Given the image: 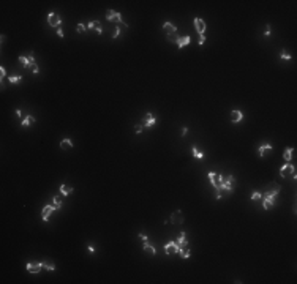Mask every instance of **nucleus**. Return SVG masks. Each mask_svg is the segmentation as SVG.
I'll return each instance as SVG.
<instances>
[{
	"label": "nucleus",
	"instance_id": "1",
	"mask_svg": "<svg viewBox=\"0 0 297 284\" xmlns=\"http://www.w3.org/2000/svg\"><path fill=\"white\" fill-rule=\"evenodd\" d=\"M280 175L285 177V179H288V177H292V179L295 180V166L291 164V163H286L285 166L280 167Z\"/></svg>",
	"mask_w": 297,
	"mask_h": 284
},
{
	"label": "nucleus",
	"instance_id": "2",
	"mask_svg": "<svg viewBox=\"0 0 297 284\" xmlns=\"http://www.w3.org/2000/svg\"><path fill=\"white\" fill-rule=\"evenodd\" d=\"M47 24H49L51 27L60 29V27H62V17H60L57 13L51 11V13H47Z\"/></svg>",
	"mask_w": 297,
	"mask_h": 284
},
{
	"label": "nucleus",
	"instance_id": "3",
	"mask_svg": "<svg viewBox=\"0 0 297 284\" xmlns=\"http://www.w3.org/2000/svg\"><path fill=\"white\" fill-rule=\"evenodd\" d=\"M207 177H209V180H210L212 186L221 191V185H223V177H221L220 174H217V172H209V174H207Z\"/></svg>",
	"mask_w": 297,
	"mask_h": 284
},
{
	"label": "nucleus",
	"instance_id": "4",
	"mask_svg": "<svg viewBox=\"0 0 297 284\" xmlns=\"http://www.w3.org/2000/svg\"><path fill=\"white\" fill-rule=\"evenodd\" d=\"M106 19H108V21H115V22H119V24H124L125 27H128V25L124 22V19H122L120 13H117V11H114V10H108V11H106Z\"/></svg>",
	"mask_w": 297,
	"mask_h": 284
},
{
	"label": "nucleus",
	"instance_id": "5",
	"mask_svg": "<svg viewBox=\"0 0 297 284\" xmlns=\"http://www.w3.org/2000/svg\"><path fill=\"white\" fill-rule=\"evenodd\" d=\"M179 250H180V246H179V243H177V242H168V243L164 245V253H166V254H169V256L177 254V253H179Z\"/></svg>",
	"mask_w": 297,
	"mask_h": 284
},
{
	"label": "nucleus",
	"instance_id": "6",
	"mask_svg": "<svg viewBox=\"0 0 297 284\" xmlns=\"http://www.w3.org/2000/svg\"><path fill=\"white\" fill-rule=\"evenodd\" d=\"M56 210H60V207H57V205H44L43 210H41V220H43V221H47L49 216H51V213L56 211Z\"/></svg>",
	"mask_w": 297,
	"mask_h": 284
},
{
	"label": "nucleus",
	"instance_id": "7",
	"mask_svg": "<svg viewBox=\"0 0 297 284\" xmlns=\"http://www.w3.org/2000/svg\"><path fill=\"white\" fill-rule=\"evenodd\" d=\"M280 191H281V185L272 182V183H269V185L266 186L264 196H266V194H273V196H278V193H280Z\"/></svg>",
	"mask_w": 297,
	"mask_h": 284
},
{
	"label": "nucleus",
	"instance_id": "8",
	"mask_svg": "<svg viewBox=\"0 0 297 284\" xmlns=\"http://www.w3.org/2000/svg\"><path fill=\"white\" fill-rule=\"evenodd\" d=\"M275 204H277V196H273V194H266V196H264V202H263L264 210H270Z\"/></svg>",
	"mask_w": 297,
	"mask_h": 284
},
{
	"label": "nucleus",
	"instance_id": "9",
	"mask_svg": "<svg viewBox=\"0 0 297 284\" xmlns=\"http://www.w3.org/2000/svg\"><path fill=\"white\" fill-rule=\"evenodd\" d=\"M232 191L234 189V175H228L226 179H223V185H221V191Z\"/></svg>",
	"mask_w": 297,
	"mask_h": 284
},
{
	"label": "nucleus",
	"instance_id": "10",
	"mask_svg": "<svg viewBox=\"0 0 297 284\" xmlns=\"http://www.w3.org/2000/svg\"><path fill=\"white\" fill-rule=\"evenodd\" d=\"M19 63L24 66V68H30V66H35L37 65V62H35V57H33V54H30L29 57H19Z\"/></svg>",
	"mask_w": 297,
	"mask_h": 284
},
{
	"label": "nucleus",
	"instance_id": "11",
	"mask_svg": "<svg viewBox=\"0 0 297 284\" xmlns=\"http://www.w3.org/2000/svg\"><path fill=\"white\" fill-rule=\"evenodd\" d=\"M156 123V117L152 114V112H147L146 114V117H144V120H142V125H144V128H152L153 125Z\"/></svg>",
	"mask_w": 297,
	"mask_h": 284
},
{
	"label": "nucleus",
	"instance_id": "12",
	"mask_svg": "<svg viewBox=\"0 0 297 284\" xmlns=\"http://www.w3.org/2000/svg\"><path fill=\"white\" fill-rule=\"evenodd\" d=\"M25 268H27L29 273H38L43 268V262H29L25 265Z\"/></svg>",
	"mask_w": 297,
	"mask_h": 284
},
{
	"label": "nucleus",
	"instance_id": "13",
	"mask_svg": "<svg viewBox=\"0 0 297 284\" xmlns=\"http://www.w3.org/2000/svg\"><path fill=\"white\" fill-rule=\"evenodd\" d=\"M171 223L172 224H182L183 223V213H182V210H176L171 215Z\"/></svg>",
	"mask_w": 297,
	"mask_h": 284
},
{
	"label": "nucleus",
	"instance_id": "14",
	"mask_svg": "<svg viewBox=\"0 0 297 284\" xmlns=\"http://www.w3.org/2000/svg\"><path fill=\"white\" fill-rule=\"evenodd\" d=\"M195 27H196V30H198L199 35H204V32H205V22L201 19V17H195Z\"/></svg>",
	"mask_w": 297,
	"mask_h": 284
},
{
	"label": "nucleus",
	"instance_id": "15",
	"mask_svg": "<svg viewBox=\"0 0 297 284\" xmlns=\"http://www.w3.org/2000/svg\"><path fill=\"white\" fill-rule=\"evenodd\" d=\"M273 147H272V144H269V142H263V145H259L258 147V153H259V156H264L267 152H270Z\"/></svg>",
	"mask_w": 297,
	"mask_h": 284
},
{
	"label": "nucleus",
	"instance_id": "16",
	"mask_svg": "<svg viewBox=\"0 0 297 284\" xmlns=\"http://www.w3.org/2000/svg\"><path fill=\"white\" fill-rule=\"evenodd\" d=\"M190 41H191V37H190V35H185V37H179L176 43H177L179 49H182V47L188 46V44H190Z\"/></svg>",
	"mask_w": 297,
	"mask_h": 284
},
{
	"label": "nucleus",
	"instance_id": "17",
	"mask_svg": "<svg viewBox=\"0 0 297 284\" xmlns=\"http://www.w3.org/2000/svg\"><path fill=\"white\" fill-rule=\"evenodd\" d=\"M242 120H243L242 111H232V112H231V122H232V123H240Z\"/></svg>",
	"mask_w": 297,
	"mask_h": 284
},
{
	"label": "nucleus",
	"instance_id": "18",
	"mask_svg": "<svg viewBox=\"0 0 297 284\" xmlns=\"http://www.w3.org/2000/svg\"><path fill=\"white\" fill-rule=\"evenodd\" d=\"M59 191L62 193V196H70L71 193H74V188H73V186H68V185H60V186H59Z\"/></svg>",
	"mask_w": 297,
	"mask_h": 284
},
{
	"label": "nucleus",
	"instance_id": "19",
	"mask_svg": "<svg viewBox=\"0 0 297 284\" xmlns=\"http://www.w3.org/2000/svg\"><path fill=\"white\" fill-rule=\"evenodd\" d=\"M163 29H164L166 35H169V33H176V32H177L176 24H172V22H164V24H163Z\"/></svg>",
	"mask_w": 297,
	"mask_h": 284
},
{
	"label": "nucleus",
	"instance_id": "20",
	"mask_svg": "<svg viewBox=\"0 0 297 284\" xmlns=\"http://www.w3.org/2000/svg\"><path fill=\"white\" fill-rule=\"evenodd\" d=\"M60 149H62V150L73 149V140H71V139H68V137L62 139V140H60Z\"/></svg>",
	"mask_w": 297,
	"mask_h": 284
},
{
	"label": "nucleus",
	"instance_id": "21",
	"mask_svg": "<svg viewBox=\"0 0 297 284\" xmlns=\"http://www.w3.org/2000/svg\"><path fill=\"white\" fill-rule=\"evenodd\" d=\"M176 242L179 243L180 248H187V243H188V242H187V232H180Z\"/></svg>",
	"mask_w": 297,
	"mask_h": 284
},
{
	"label": "nucleus",
	"instance_id": "22",
	"mask_svg": "<svg viewBox=\"0 0 297 284\" xmlns=\"http://www.w3.org/2000/svg\"><path fill=\"white\" fill-rule=\"evenodd\" d=\"M142 250H144L146 253H149L150 256H155V254H156V250H155V248H153V246L149 243V240H147V242L142 245Z\"/></svg>",
	"mask_w": 297,
	"mask_h": 284
},
{
	"label": "nucleus",
	"instance_id": "23",
	"mask_svg": "<svg viewBox=\"0 0 297 284\" xmlns=\"http://www.w3.org/2000/svg\"><path fill=\"white\" fill-rule=\"evenodd\" d=\"M35 122H37V118H35V117H32V115H27L22 122H21V126L22 128H25V126H29V125H32V123H35Z\"/></svg>",
	"mask_w": 297,
	"mask_h": 284
},
{
	"label": "nucleus",
	"instance_id": "24",
	"mask_svg": "<svg viewBox=\"0 0 297 284\" xmlns=\"http://www.w3.org/2000/svg\"><path fill=\"white\" fill-rule=\"evenodd\" d=\"M292 153H294V149H292V147H289V149H286V150L283 152V158H285V161H286V163H289V161H291Z\"/></svg>",
	"mask_w": 297,
	"mask_h": 284
},
{
	"label": "nucleus",
	"instance_id": "25",
	"mask_svg": "<svg viewBox=\"0 0 297 284\" xmlns=\"http://www.w3.org/2000/svg\"><path fill=\"white\" fill-rule=\"evenodd\" d=\"M191 152H193V156H195L196 159H202V158H204V153H202L201 150H198V147H196V145L191 147Z\"/></svg>",
	"mask_w": 297,
	"mask_h": 284
},
{
	"label": "nucleus",
	"instance_id": "26",
	"mask_svg": "<svg viewBox=\"0 0 297 284\" xmlns=\"http://www.w3.org/2000/svg\"><path fill=\"white\" fill-rule=\"evenodd\" d=\"M98 27H101L100 21H90L89 24H87V30H97Z\"/></svg>",
	"mask_w": 297,
	"mask_h": 284
},
{
	"label": "nucleus",
	"instance_id": "27",
	"mask_svg": "<svg viewBox=\"0 0 297 284\" xmlns=\"http://www.w3.org/2000/svg\"><path fill=\"white\" fill-rule=\"evenodd\" d=\"M8 81H10V84H19V82L22 81V76L14 74V76H10V78H8Z\"/></svg>",
	"mask_w": 297,
	"mask_h": 284
},
{
	"label": "nucleus",
	"instance_id": "28",
	"mask_svg": "<svg viewBox=\"0 0 297 284\" xmlns=\"http://www.w3.org/2000/svg\"><path fill=\"white\" fill-rule=\"evenodd\" d=\"M179 254H180L182 259H188V257H190V250H187V248H180Z\"/></svg>",
	"mask_w": 297,
	"mask_h": 284
},
{
	"label": "nucleus",
	"instance_id": "29",
	"mask_svg": "<svg viewBox=\"0 0 297 284\" xmlns=\"http://www.w3.org/2000/svg\"><path fill=\"white\" fill-rule=\"evenodd\" d=\"M43 268L49 270V272H54L56 270V265L52 264V262H43Z\"/></svg>",
	"mask_w": 297,
	"mask_h": 284
},
{
	"label": "nucleus",
	"instance_id": "30",
	"mask_svg": "<svg viewBox=\"0 0 297 284\" xmlns=\"http://www.w3.org/2000/svg\"><path fill=\"white\" fill-rule=\"evenodd\" d=\"M261 197H263V193H259V191H253V194L250 196L251 201H259Z\"/></svg>",
	"mask_w": 297,
	"mask_h": 284
},
{
	"label": "nucleus",
	"instance_id": "31",
	"mask_svg": "<svg viewBox=\"0 0 297 284\" xmlns=\"http://www.w3.org/2000/svg\"><path fill=\"white\" fill-rule=\"evenodd\" d=\"M280 57H281V60H291V54H289L288 51H281Z\"/></svg>",
	"mask_w": 297,
	"mask_h": 284
},
{
	"label": "nucleus",
	"instance_id": "32",
	"mask_svg": "<svg viewBox=\"0 0 297 284\" xmlns=\"http://www.w3.org/2000/svg\"><path fill=\"white\" fill-rule=\"evenodd\" d=\"M144 131V125H142V123H139V125H134V133L136 134H141Z\"/></svg>",
	"mask_w": 297,
	"mask_h": 284
},
{
	"label": "nucleus",
	"instance_id": "33",
	"mask_svg": "<svg viewBox=\"0 0 297 284\" xmlns=\"http://www.w3.org/2000/svg\"><path fill=\"white\" fill-rule=\"evenodd\" d=\"M166 38H168L169 41H172V43H176L179 37H177V33H169V35H166Z\"/></svg>",
	"mask_w": 297,
	"mask_h": 284
},
{
	"label": "nucleus",
	"instance_id": "34",
	"mask_svg": "<svg viewBox=\"0 0 297 284\" xmlns=\"http://www.w3.org/2000/svg\"><path fill=\"white\" fill-rule=\"evenodd\" d=\"M52 201H54V205L62 207V201H60V197H59V196H54V199H52Z\"/></svg>",
	"mask_w": 297,
	"mask_h": 284
},
{
	"label": "nucleus",
	"instance_id": "35",
	"mask_svg": "<svg viewBox=\"0 0 297 284\" xmlns=\"http://www.w3.org/2000/svg\"><path fill=\"white\" fill-rule=\"evenodd\" d=\"M0 78H2V79L7 78V69H5L3 66H0Z\"/></svg>",
	"mask_w": 297,
	"mask_h": 284
},
{
	"label": "nucleus",
	"instance_id": "36",
	"mask_svg": "<svg viewBox=\"0 0 297 284\" xmlns=\"http://www.w3.org/2000/svg\"><path fill=\"white\" fill-rule=\"evenodd\" d=\"M205 43V35H199V40H198V44L199 46H202Z\"/></svg>",
	"mask_w": 297,
	"mask_h": 284
},
{
	"label": "nucleus",
	"instance_id": "37",
	"mask_svg": "<svg viewBox=\"0 0 297 284\" xmlns=\"http://www.w3.org/2000/svg\"><path fill=\"white\" fill-rule=\"evenodd\" d=\"M84 30H87L85 25H84V24H78V33H82Z\"/></svg>",
	"mask_w": 297,
	"mask_h": 284
},
{
	"label": "nucleus",
	"instance_id": "38",
	"mask_svg": "<svg viewBox=\"0 0 297 284\" xmlns=\"http://www.w3.org/2000/svg\"><path fill=\"white\" fill-rule=\"evenodd\" d=\"M120 35V27H115V30H114V33H112V38H117Z\"/></svg>",
	"mask_w": 297,
	"mask_h": 284
},
{
	"label": "nucleus",
	"instance_id": "39",
	"mask_svg": "<svg viewBox=\"0 0 297 284\" xmlns=\"http://www.w3.org/2000/svg\"><path fill=\"white\" fill-rule=\"evenodd\" d=\"M139 238H141V240H144V242H147V240H149V237H147L144 232H141V234H139Z\"/></svg>",
	"mask_w": 297,
	"mask_h": 284
},
{
	"label": "nucleus",
	"instance_id": "40",
	"mask_svg": "<svg viewBox=\"0 0 297 284\" xmlns=\"http://www.w3.org/2000/svg\"><path fill=\"white\" fill-rule=\"evenodd\" d=\"M32 73H33V74H38V73H40V68H38L37 65H35V66L32 68Z\"/></svg>",
	"mask_w": 297,
	"mask_h": 284
},
{
	"label": "nucleus",
	"instance_id": "41",
	"mask_svg": "<svg viewBox=\"0 0 297 284\" xmlns=\"http://www.w3.org/2000/svg\"><path fill=\"white\" fill-rule=\"evenodd\" d=\"M270 33H272V32H270V25H267V27H266V33H264V35H266V37H269Z\"/></svg>",
	"mask_w": 297,
	"mask_h": 284
},
{
	"label": "nucleus",
	"instance_id": "42",
	"mask_svg": "<svg viewBox=\"0 0 297 284\" xmlns=\"http://www.w3.org/2000/svg\"><path fill=\"white\" fill-rule=\"evenodd\" d=\"M57 35H59L60 38H63V30H62V29H57Z\"/></svg>",
	"mask_w": 297,
	"mask_h": 284
},
{
	"label": "nucleus",
	"instance_id": "43",
	"mask_svg": "<svg viewBox=\"0 0 297 284\" xmlns=\"http://www.w3.org/2000/svg\"><path fill=\"white\" fill-rule=\"evenodd\" d=\"M89 251H90V253H95V251H97L93 245H89Z\"/></svg>",
	"mask_w": 297,
	"mask_h": 284
},
{
	"label": "nucleus",
	"instance_id": "44",
	"mask_svg": "<svg viewBox=\"0 0 297 284\" xmlns=\"http://www.w3.org/2000/svg\"><path fill=\"white\" fill-rule=\"evenodd\" d=\"M16 115H17V117H21V115H22V112H21V109H16Z\"/></svg>",
	"mask_w": 297,
	"mask_h": 284
},
{
	"label": "nucleus",
	"instance_id": "45",
	"mask_svg": "<svg viewBox=\"0 0 297 284\" xmlns=\"http://www.w3.org/2000/svg\"><path fill=\"white\" fill-rule=\"evenodd\" d=\"M188 134V128H183V131H182V136H187Z\"/></svg>",
	"mask_w": 297,
	"mask_h": 284
},
{
	"label": "nucleus",
	"instance_id": "46",
	"mask_svg": "<svg viewBox=\"0 0 297 284\" xmlns=\"http://www.w3.org/2000/svg\"><path fill=\"white\" fill-rule=\"evenodd\" d=\"M97 33H98V35H101V33H103V29H101V27H98V29H97Z\"/></svg>",
	"mask_w": 297,
	"mask_h": 284
}]
</instances>
